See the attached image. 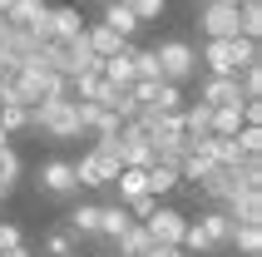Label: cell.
<instances>
[{"mask_svg":"<svg viewBox=\"0 0 262 257\" xmlns=\"http://www.w3.org/2000/svg\"><path fill=\"white\" fill-rule=\"evenodd\" d=\"M45 20H50V35L45 40H74V35H84V15L74 10V5H55Z\"/></svg>","mask_w":262,"mask_h":257,"instance_id":"8fae6325","label":"cell"},{"mask_svg":"<svg viewBox=\"0 0 262 257\" xmlns=\"http://www.w3.org/2000/svg\"><path fill=\"white\" fill-rule=\"evenodd\" d=\"M104 25H114L124 40H129L134 30H139V15H134V5L129 0H109V10H104Z\"/></svg>","mask_w":262,"mask_h":257,"instance_id":"e0dca14e","label":"cell"},{"mask_svg":"<svg viewBox=\"0 0 262 257\" xmlns=\"http://www.w3.org/2000/svg\"><path fill=\"white\" fill-rule=\"evenodd\" d=\"M154 55H159V74H163V79H173V84H183V79L193 74V65H198V55H193V50H188L183 40L159 45Z\"/></svg>","mask_w":262,"mask_h":257,"instance_id":"8992f818","label":"cell"},{"mask_svg":"<svg viewBox=\"0 0 262 257\" xmlns=\"http://www.w3.org/2000/svg\"><path fill=\"white\" fill-rule=\"evenodd\" d=\"M208 59V74H237L243 65H252V59H262L257 40H248V35H213L203 50Z\"/></svg>","mask_w":262,"mask_h":257,"instance_id":"6da1fadb","label":"cell"},{"mask_svg":"<svg viewBox=\"0 0 262 257\" xmlns=\"http://www.w3.org/2000/svg\"><path fill=\"white\" fill-rule=\"evenodd\" d=\"M20 243V228H15V223H0V247H15Z\"/></svg>","mask_w":262,"mask_h":257,"instance_id":"4dcf8cb0","label":"cell"},{"mask_svg":"<svg viewBox=\"0 0 262 257\" xmlns=\"http://www.w3.org/2000/svg\"><path fill=\"white\" fill-rule=\"evenodd\" d=\"M0 257H30V252H25L20 243H15V247H0Z\"/></svg>","mask_w":262,"mask_h":257,"instance_id":"d6a6232c","label":"cell"},{"mask_svg":"<svg viewBox=\"0 0 262 257\" xmlns=\"http://www.w3.org/2000/svg\"><path fill=\"white\" fill-rule=\"evenodd\" d=\"M70 84H74V99H99V104H104V89H109V79H104L99 70H89V74H74Z\"/></svg>","mask_w":262,"mask_h":257,"instance_id":"d6986e66","label":"cell"},{"mask_svg":"<svg viewBox=\"0 0 262 257\" xmlns=\"http://www.w3.org/2000/svg\"><path fill=\"white\" fill-rule=\"evenodd\" d=\"M114 243H119V252H148V243H154V238H148L144 223H129V228L119 232Z\"/></svg>","mask_w":262,"mask_h":257,"instance_id":"7402d4cb","label":"cell"},{"mask_svg":"<svg viewBox=\"0 0 262 257\" xmlns=\"http://www.w3.org/2000/svg\"><path fill=\"white\" fill-rule=\"evenodd\" d=\"M129 223H134V218H129V208H124V203H119V208H99V232H104V238H119Z\"/></svg>","mask_w":262,"mask_h":257,"instance_id":"44dd1931","label":"cell"},{"mask_svg":"<svg viewBox=\"0 0 262 257\" xmlns=\"http://www.w3.org/2000/svg\"><path fill=\"white\" fill-rule=\"evenodd\" d=\"M134 79H163V74H159V55H154V50H139V45H134Z\"/></svg>","mask_w":262,"mask_h":257,"instance_id":"cb8c5ba5","label":"cell"},{"mask_svg":"<svg viewBox=\"0 0 262 257\" xmlns=\"http://www.w3.org/2000/svg\"><path fill=\"white\" fill-rule=\"evenodd\" d=\"M237 89H243V99H262V59L237 70Z\"/></svg>","mask_w":262,"mask_h":257,"instance_id":"603a6c76","label":"cell"},{"mask_svg":"<svg viewBox=\"0 0 262 257\" xmlns=\"http://www.w3.org/2000/svg\"><path fill=\"white\" fill-rule=\"evenodd\" d=\"M144 228H148V238H154V243L178 247V243H183V228H188V218L178 213V208H154V213L144 218Z\"/></svg>","mask_w":262,"mask_h":257,"instance_id":"52a82bcc","label":"cell"},{"mask_svg":"<svg viewBox=\"0 0 262 257\" xmlns=\"http://www.w3.org/2000/svg\"><path fill=\"white\" fill-rule=\"evenodd\" d=\"M5 139H10V134H5V128H0V143H5Z\"/></svg>","mask_w":262,"mask_h":257,"instance_id":"836d02e7","label":"cell"},{"mask_svg":"<svg viewBox=\"0 0 262 257\" xmlns=\"http://www.w3.org/2000/svg\"><path fill=\"white\" fill-rule=\"evenodd\" d=\"M203 134H213V104H193L188 114H183V139H203Z\"/></svg>","mask_w":262,"mask_h":257,"instance_id":"ac0fdd59","label":"cell"},{"mask_svg":"<svg viewBox=\"0 0 262 257\" xmlns=\"http://www.w3.org/2000/svg\"><path fill=\"white\" fill-rule=\"evenodd\" d=\"M70 228L74 232H99V208H94V203H79L70 213Z\"/></svg>","mask_w":262,"mask_h":257,"instance_id":"d4e9b609","label":"cell"},{"mask_svg":"<svg viewBox=\"0 0 262 257\" xmlns=\"http://www.w3.org/2000/svg\"><path fill=\"white\" fill-rule=\"evenodd\" d=\"M129 5H134V15H139V20H159L168 0H129Z\"/></svg>","mask_w":262,"mask_h":257,"instance_id":"83f0119b","label":"cell"},{"mask_svg":"<svg viewBox=\"0 0 262 257\" xmlns=\"http://www.w3.org/2000/svg\"><path fill=\"white\" fill-rule=\"evenodd\" d=\"M15 178H20V158H15L10 143H0V198H10Z\"/></svg>","mask_w":262,"mask_h":257,"instance_id":"ffe728a7","label":"cell"},{"mask_svg":"<svg viewBox=\"0 0 262 257\" xmlns=\"http://www.w3.org/2000/svg\"><path fill=\"white\" fill-rule=\"evenodd\" d=\"M243 257H262V223H233V243Z\"/></svg>","mask_w":262,"mask_h":257,"instance_id":"9a60e30c","label":"cell"},{"mask_svg":"<svg viewBox=\"0 0 262 257\" xmlns=\"http://www.w3.org/2000/svg\"><path fill=\"white\" fill-rule=\"evenodd\" d=\"M144 178H148V193H154V198H163V193H173V188L183 183V173H178L173 163H159V158L144 168Z\"/></svg>","mask_w":262,"mask_h":257,"instance_id":"5bb4252c","label":"cell"},{"mask_svg":"<svg viewBox=\"0 0 262 257\" xmlns=\"http://www.w3.org/2000/svg\"><path fill=\"white\" fill-rule=\"evenodd\" d=\"M0 55H10V25H5V15H0Z\"/></svg>","mask_w":262,"mask_h":257,"instance_id":"1f68e13d","label":"cell"},{"mask_svg":"<svg viewBox=\"0 0 262 257\" xmlns=\"http://www.w3.org/2000/svg\"><path fill=\"white\" fill-rule=\"evenodd\" d=\"M25 124H30L25 104H0V128H5V134H15V128H25Z\"/></svg>","mask_w":262,"mask_h":257,"instance_id":"484cf974","label":"cell"},{"mask_svg":"<svg viewBox=\"0 0 262 257\" xmlns=\"http://www.w3.org/2000/svg\"><path fill=\"white\" fill-rule=\"evenodd\" d=\"M30 124L45 128L50 139H79L84 134V124H79V109H74L70 94H55V99H40L35 109H30Z\"/></svg>","mask_w":262,"mask_h":257,"instance_id":"7a4b0ae2","label":"cell"},{"mask_svg":"<svg viewBox=\"0 0 262 257\" xmlns=\"http://www.w3.org/2000/svg\"><path fill=\"white\" fill-rule=\"evenodd\" d=\"M114 139H119V158H124V163H139V168L154 163V143H148V134H144L139 119H124Z\"/></svg>","mask_w":262,"mask_h":257,"instance_id":"277c9868","label":"cell"},{"mask_svg":"<svg viewBox=\"0 0 262 257\" xmlns=\"http://www.w3.org/2000/svg\"><path fill=\"white\" fill-rule=\"evenodd\" d=\"M45 247H50L55 257H70V238H64V232H50V243H45Z\"/></svg>","mask_w":262,"mask_h":257,"instance_id":"f546056e","label":"cell"},{"mask_svg":"<svg viewBox=\"0 0 262 257\" xmlns=\"http://www.w3.org/2000/svg\"><path fill=\"white\" fill-rule=\"evenodd\" d=\"M198 188H203L208 198H228V193H237V188H243V178H237V168L233 163H213V168L203 173V178H198Z\"/></svg>","mask_w":262,"mask_h":257,"instance_id":"30bf717a","label":"cell"},{"mask_svg":"<svg viewBox=\"0 0 262 257\" xmlns=\"http://www.w3.org/2000/svg\"><path fill=\"white\" fill-rule=\"evenodd\" d=\"M5 5H10V0H0V10H5Z\"/></svg>","mask_w":262,"mask_h":257,"instance_id":"e575fe53","label":"cell"},{"mask_svg":"<svg viewBox=\"0 0 262 257\" xmlns=\"http://www.w3.org/2000/svg\"><path fill=\"white\" fill-rule=\"evenodd\" d=\"M243 124H262V99H243Z\"/></svg>","mask_w":262,"mask_h":257,"instance_id":"f1b7e54d","label":"cell"},{"mask_svg":"<svg viewBox=\"0 0 262 257\" xmlns=\"http://www.w3.org/2000/svg\"><path fill=\"white\" fill-rule=\"evenodd\" d=\"M228 243H233V218L223 213V208H213V213H203L198 223H188V228H183V243H178V247L213 257V252H223Z\"/></svg>","mask_w":262,"mask_h":257,"instance_id":"3957f363","label":"cell"},{"mask_svg":"<svg viewBox=\"0 0 262 257\" xmlns=\"http://www.w3.org/2000/svg\"><path fill=\"white\" fill-rule=\"evenodd\" d=\"M0 104H5V99H0Z\"/></svg>","mask_w":262,"mask_h":257,"instance_id":"d590c367","label":"cell"},{"mask_svg":"<svg viewBox=\"0 0 262 257\" xmlns=\"http://www.w3.org/2000/svg\"><path fill=\"white\" fill-rule=\"evenodd\" d=\"M203 104H243V89H237V74H208L203 79Z\"/></svg>","mask_w":262,"mask_h":257,"instance_id":"7c38bea8","label":"cell"},{"mask_svg":"<svg viewBox=\"0 0 262 257\" xmlns=\"http://www.w3.org/2000/svg\"><path fill=\"white\" fill-rule=\"evenodd\" d=\"M223 203H228L223 213L233 218V223H262V188H237Z\"/></svg>","mask_w":262,"mask_h":257,"instance_id":"9c48e42d","label":"cell"},{"mask_svg":"<svg viewBox=\"0 0 262 257\" xmlns=\"http://www.w3.org/2000/svg\"><path fill=\"white\" fill-rule=\"evenodd\" d=\"M198 25H203L208 40L213 35H243L237 30V0H208V10L198 15Z\"/></svg>","mask_w":262,"mask_h":257,"instance_id":"ba28073f","label":"cell"},{"mask_svg":"<svg viewBox=\"0 0 262 257\" xmlns=\"http://www.w3.org/2000/svg\"><path fill=\"white\" fill-rule=\"evenodd\" d=\"M40 188H45V193H59V198H64V193H74V188H79V178H74V163H64V158L45 163V168H40Z\"/></svg>","mask_w":262,"mask_h":257,"instance_id":"4fadbf2b","label":"cell"},{"mask_svg":"<svg viewBox=\"0 0 262 257\" xmlns=\"http://www.w3.org/2000/svg\"><path fill=\"white\" fill-rule=\"evenodd\" d=\"M5 25H15V30H35V35H50V20H45V15H50V5H45V0H10V5H5Z\"/></svg>","mask_w":262,"mask_h":257,"instance_id":"5b68a950","label":"cell"},{"mask_svg":"<svg viewBox=\"0 0 262 257\" xmlns=\"http://www.w3.org/2000/svg\"><path fill=\"white\" fill-rule=\"evenodd\" d=\"M124 203H129V218H139V223L159 208V198H154V193H134V198H124Z\"/></svg>","mask_w":262,"mask_h":257,"instance_id":"4316f807","label":"cell"},{"mask_svg":"<svg viewBox=\"0 0 262 257\" xmlns=\"http://www.w3.org/2000/svg\"><path fill=\"white\" fill-rule=\"evenodd\" d=\"M84 40H89V50L104 59V55H114L119 45H124V35H119L114 25H104V20H99V25H89V30H84Z\"/></svg>","mask_w":262,"mask_h":257,"instance_id":"2e32d148","label":"cell"}]
</instances>
